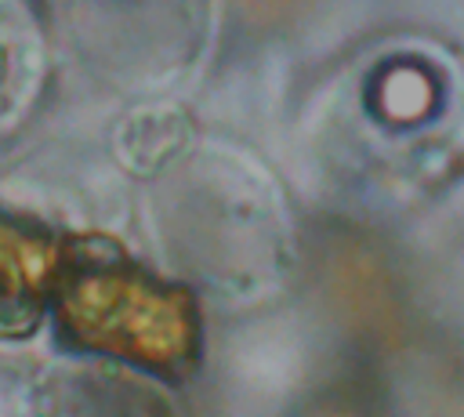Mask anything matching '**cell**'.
<instances>
[{"instance_id": "cell-1", "label": "cell", "mask_w": 464, "mask_h": 417, "mask_svg": "<svg viewBox=\"0 0 464 417\" xmlns=\"http://www.w3.org/2000/svg\"><path fill=\"white\" fill-rule=\"evenodd\" d=\"M65 344L160 377H185L203 355L196 297L156 279L109 239L62 243L51 308Z\"/></svg>"}, {"instance_id": "cell-2", "label": "cell", "mask_w": 464, "mask_h": 417, "mask_svg": "<svg viewBox=\"0 0 464 417\" xmlns=\"http://www.w3.org/2000/svg\"><path fill=\"white\" fill-rule=\"evenodd\" d=\"M62 243L0 214V337H25L51 308Z\"/></svg>"}]
</instances>
